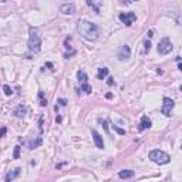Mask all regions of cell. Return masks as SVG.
I'll use <instances>...</instances> for the list:
<instances>
[{"instance_id":"obj_7","label":"cell","mask_w":182,"mask_h":182,"mask_svg":"<svg viewBox=\"0 0 182 182\" xmlns=\"http://www.w3.org/2000/svg\"><path fill=\"white\" fill-rule=\"evenodd\" d=\"M118 17H120V20L123 21L125 26H128V27H130L131 24H132V23L136 20L135 13H132V12H130V13H121Z\"/></svg>"},{"instance_id":"obj_25","label":"cell","mask_w":182,"mask_h":182,"mask_svg":"<svg viewBox=\"0 0 182 182\" xmlns=\"http://www.w3.org/2000/svg\"><path fill=\"white\" fill-rule=\"evenodd\" d=\"M6 132H7V128H6V127H3V128H1V131H0V136H4V135H6Z\"/></svg>"},{"instance_id":"obj_3","label":"cell","mask_w":182,"mask_h":182,"mask_svg":"<svg viewBox=\"0 0 182 182\" xmlns=\"http://www.w3.org/2000/svg\"><path fill=\"white\" fill-rule=\"evenodd\" d=\"M41 48V40L37 30L30 29V36H29V50L32 53H37Z\"/></svg>"},{"instance_id":"obj_5","label":"cell","mask_w":182,"mask_h":182,"mask_svg":"<svg viewBox=\"0 0 182 182\" xmlns=\"http://www.w3.org/2000/svg\"><path fill=\"white\" fill-rule=\"evenodd\" d=\"M175 107V103H174V100L169 97H165L162 100V107H161V112H162L164 115H167V117H169L171 115V111H172V108Z\"/></svg>"},{"instance_id":"obj_10","label":"cell","mask_w":182,"mask_h":182,"mask_svg":"<svg viewBox=\"0 0 182 182\" xmlns=\"http://www.w3.org/2000/svg\"><path fill=\"white\" fill-rule=\"evenodd\" d=\"M20 174H21V168H14L13 171H9L6 175V182H12L14 181L16 178H19Z\"/></svg>"},{"instance_id":"obj_15","label":"cell","mask_w":182,"mask_h":182,"mask_svg":"<svg viewBox=\"0 0 182 182\" xmlns=\"http://www.w3.org/2000/svg\"><path fill=\"white\" fill-rule=\"evenodd\" d=\"M107 76H108V68H107V67H101V68H98V73H97L98 80H104Z\"/></svg>"},{"instance_id":"obj_13","label":"cell","mask_w":182,"mask_h":182,"mask_svg":"<svg viewBox=\"0 0 182 182\" xmlns=\"http://www.w3.org/2000/svg\"><path fill=\"white\" fill-rule=\"evenodd\" d=\"M134 175H135V174H134V171H131V169H123V171L118 172V176H120L121 179H130V178H132Z\"/></svg>"},{"instance_id":"obj_23","label":"cell","mask_w":182,"mask_h":182,"mask_svg":"<svg viewBox=\"0 0 182 182\" xmlns=\"http://www.w3.org/2000/svg\"><path fill=\"white\" fill-rule=\"evenodd\" d=\"M112 128H114V131H115V132H118L120 135H124V134H125V130H121V128H118L117 125H112Z\"/></svg>"},{"instance_id":"obj_30","label":"cell","mask_w":182,"mask_h":182,"mask_svg":"<svg viewBox=\"0 0 182 182\" xmlns=\"http://www.w3.org/2000/svg\"><path fill=\"white\" fill-rule=\"evenodd\" d=\"M4 1H6V0H1V3H4Z\"/></svg>"},{"instance_id":"obj_14","label":"cell","mask_w":182,"mask_h":182,"mask_svg":"<svg viewBox=\"0 0 182 182\" xmlns=\"http://www.w3.org/2000/svg\"><path fill=\"white\" fill-rule=\"evenodd\" d=\"M77 77H78V81L81 83V85H83V84H88V76H87L83 70H80V71L77 73Z\"/></svg>"},{"instance_id":"obj_17","label":"cell","mask_w":182,"mask_h":182,"mask_svg":"<svg viewBox=\"0 0 182 182\" xmlns=\"http://www.w3.org/2000/svg\"><path fill=\"white\" fill-rule=\"evenodd\" d=\"M39 98H40V105H41V107H47V100L44 98L43 91H40L39 92Z\"/></svg>"},{"instance_id":"obj_20","label":"cell","mask_w":182,"mask_h":182,"mask_svg":"<svg viewBox=\"0 0 182 182\" xmlns=\"http://www.w3.org/2000/svg\"><path fill=\"white\" fill-rule=\"evenodd\" d=\"M20 156V145H16L14 147V154H13V158L14 159H17Z\"/></svg>"},{"instance_id":"obj_2","label":"cell","mask_w":182,"mask_h":182,"mask_svg":"<svg viewBox=\"0 0 182 182\" xmlns=\"http://www.w3.org/2000/svg\"><path fill=\"white\" fill-rule=\"evenodd\" d=\"M150 159L152 162L158 164V165H165V164H168L171 161V156L161 150H154L150 152Z\"/></svg>"},{"instance_id":"obj_32","label":"cell","mask_w":182,"mask_h":182,"mask_svg":"<svg viewBox=\"0 0 182 182\" xmlns=\"http://www.w3.org/2000/svg\"><path fill=\"white\" fill-rule=\"evenodd\" d=\"M181 148H182V147H181Z\"/></svg>"},{"instance_id":"obj_8","label":"cell","mask_w":182,"mask_h":182,"mask_svg":"<svg viewBox=\"0 0 182 182\" xmlns=\"http://www.w3.org/2000/svg\"><path fill=\"white\" fill-rule=\"evenodd\" d=\"M60 13L61 14H74L76 13V6L73 3H65L60 7Z\"/></svg>"},{"instance_id":"obj_26","label":"cell","mask_w":182,"mask_h":182,"mask_svg":"<svg viewBox=\"0 0 182 182\" xmlns=\"http://www.w3.org/2000/svg\"><path fill=\"white\" fill-rule=\"evenodd\" d=\"M57 103H60V105H65V104H67V101H65L64 98H59V101H57Z\"/></svg>"},{"instance_id":"obj_29","label":"cell","mask_w":182,"mask_h":182,"mask_svg":"<svg viewBox=\"0 0 182 182\" xmlns=\"http://www.w3.org/2000/svg\"><path fill=\"white\" fill-rule=\"evenodd\" d=\"M178 68H179V71H182V63H179V64H178Z\"/></svg>"},{"instance_id":"obj_16","label":"cell","mask_w":182,"mask_h":182,"mask_svg":"<svg viewBox=\"0 0 182 182\" xmlns=\"http://www.w3.org/2000/svg\"><path fill=\"white\" fill-rule=\"evenodd\" d=\"M41 145V138H37V139H33L29 142V150H34V148H37Z\"/></svg>"},{"instance_id":"obj_28","label":"cell","mask_w":182,"mask_h":182,"mask_svg":"<svg viewBox=\"0 0 182 182\" xmlns=\"http://www.w3.org/2000/svg\"><path fill=\"white\" fill-rule=\"evenodd\" d=\"M46 67H48V68H53V64H51V63H46Z\"/></svg>"},{"instance_id":"obj_6","label":"cell","mask_w":182,"mask_h":182,"mask_svg":"<svg viewBox=\"0 0 182 182\" xmlns=\"http://www.w3.org/2000/svg\"><path fill=\"white\" fill-rule=\"evenodd\" d=\"M117 57H118V60H121V61L130 59V57H131L130 46H127V44H125V46H120V47H118V50H117Z\"/></svg>"},{"instance_id":"obj_24","label":"cell","mask_w":182,"mask_h":182,"mask_svg":"<svg viewBox=\"0 0 182 182\" xmlns=\"http://www.w3.org/2000/svg\"><path fill=\"white\" fill-rule=\"evenodd\" d=\"M150 50H151V41L147 40V41H145V53H148Z\"/></svg>"},{"instance_id":"obj_1","label":"cell","mask_w":182,"mask_h":182,"mask_svg":"<svg viewBox=\"0 0 182 182\" xmlns=\"http://www.w3.org/2000/svg\"><path fill=\"white\" fill-rule=\"evenodd\" d=\"M77 30L88 41H94L100 36V29H98V26L94 24V23H91V21H88V20H80L77 24Z\"/></svg>"},{"instance_id":"obj_18","label":"cell","mask_w":182,"mask_h":182,"mask_svg":"<svg viewBox=\"0 0 182 182\" xmlns=\"http://www.w3.org/2000/svg\"><path fill=\"white\" fill-rule=\"evenodd\" d=\"M87 4H88V6H91V7H94V12H95L97 14H100V9L94 4V1H92V0H87Z\"/></svg>"},{"instance_id":"obj_21","label":"cell","mask_w":182,"mask_h":182,"mask_svg":"<svg viewBox=\"0 0 182 182\" xmlns=\"http://www.w3.org/2000/svg\"><path fill=\"white\" fill-rule=\"evenodd\" d=\"M81 91H84L85 94H90V92H91V87L88 84H83V85H81Z\"/></svg>"},{"instance_id":"obj_22","label":"cell","mask_w":182,"mask_h":182,"mask_svg":"<svg viewBox=\"0 0 182 182\" xmlns=\"http://www.w3.org/2000/svg\"><path fill=\"white\" fill-rule=\"evenodd\" d=\"M98 123H100L101 125H103V127H104L105 132H110V130H108V124H107V121H104V120H101V118H100V120H98Z\"/></svg>"},{"instance_id":"obj_12","label":"cell","mask_w":182,"mask_h":182,"mask_svg":"<svg viewBox=\"0 0 182 182\" xmlns=\"http://www.w3.org/2000/svg\"><path fill=\"white\" fill-rule=\"evenodd\" d=\"M26 112H27V108H26V105H23V104H20L16 107V110H14V115L17 118H23L24 115H26Z\"/></svg>"},{"instance_id":"obj_4","label":"cell","mask_w":182,"mask_h":182,"mask_svg":"<svg viewBox=\"0 0 182 182\" xmlns=\"http://www.w3.org/2000/svg\"><path fill=\"white\" fill-rule=\"evenodd\" d=\"M172 48H174V46L171 43V40L168 37H164L161 41H159V44L156 47V51L158 54H161V56H165V54H168V53L172 51Z\"/></svg>"},{"instance_id":"obj_27","label":"cell","mask_w":182,"mask_h":182,"mask_svg":"<svg viewBox=\"0 0 182 182\" xmlns=\"http://www.w3.org/2000/svg\"><path fill=\"white\" fill-rule=\"evenodd\" d=\"M112 80H114V78H108V81H107V83H108V85H112V84H114V81H112Z\"/></svg>"},{"instance_id":"obj_31","label":"cell","mask_w":182,"mask_h":182,"mask_svg":"<svg viewBox=\"0 0 182 182\" xmlns=\"http://www.w3.org/2000/svg\"><path fill=\"white\" fill-rule=\"evenodd\" d=\"M181 91H182V87H181Z\"/></svg>"},{"instance_id":"obj_19","label":"cell","mask_w":182,"mask_h":182,"mask_svg":"<svg viewBox=\"0 0 182 182\" xmlns=\"http://www.w3.org/2000/svg\"><path fill=\"white\" fill-rule=\"evenodd\" d=\"M3 91H4V94H6V95H12V94H13V91H12V88H10V87H9L7 84L3 85Z\"/></svg>"},{"instance_id":"obj_11","label":"cell","mask_w":182,"mask_h":182,"mask_svg":"<svg viewBox=\"0 0 182 182\" xmlns=\"http://www.w3.org/2000/svg\"><path fill=\"white\" fill-rule=\"evenodd\" d=\"M151 125H152L151 120L147 117V115H144V117H141V123H139V127H138V130H139V131L148 130V128H151Z\"/></svg>"},{"instance_id":"obj_9","label":"cell","mask_w":182,"mask_h":182,"mask_svg":"<svg viewBox=\"0 0 182 182\" xmlns=\"http://www.w3.org/2000/svg\"><path fill=\"white\" fill-rule=\"evenodd\" d=\"M91 134H92V138H94V142H95V145H97V148L104 150V141H103V136L100 135L95 130H91Z\"/></svg>"}]
</instances>
